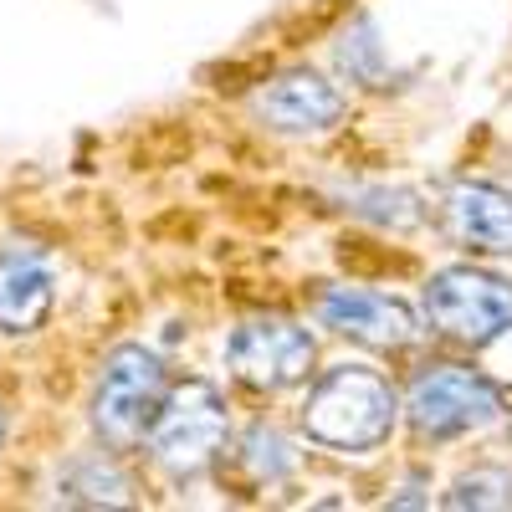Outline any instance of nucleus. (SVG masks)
<instances>
[{
	"instance_id": "nucleus-9",
	"label": "nucleus",
	"mask_w": 512,
	"mask_h": 512,
	"mask_svg": "<svg viewBox=\"0 0 512 512\" xmlns=\"http://www.w3.org/2000/svg\"><path fill=\"white\" fill-rule=\"evenodd\" d=\"M446 236L477 256H512V190L497 180H472L461 175L451 180L446 200Z\"/></svg>"
},
{
	"instance_id": "nucleus-4",
	"label": "nucleus",
	"mask_w": 512,
	"mask_h": 512,
	"mask_svg": "<svg viewBox=\"0 0 512 512\" xmlns=\"http://www.w3.org/2000/svg\"><path fill=\"white\" fill-rule=\"evenodd\" d=\"M226 431H231L226 395L210 379H185V384H169L164 390L144 441H149V456L164 466L169 477L190 482L221 456Z\"/></svg>"
},
{
	"instance_id": "nucleus-6",
	"label": "nucleus",
	"mask_w": 512,
	"mask_h": 512,
	"mask_svg": "<svg viewBox=\"0 0 512 512\" xmlns=\"http://www.w3.org/2000/svg\"><path fill=\"white\" fill-rule=\"evenodd\" d=\"M221 359H226V374L236 384H246V390L282 395V390H292V384H303L313 374L318 344H313V333L297 318L256 313V318H241L226 333Z\"/></svg>"
},
{
	"instance_id": "nucleus-1",
	"label": "nucleus",
	"mask_w": 512,
	"mask_h": 512,
	"mask_svg": "<svg viewBox=\"0 0 512 512\" xmlns=\"http://www.w3.org/2000/svg\"><path fill=\"white\" fill-rule=\"evenodd\" d=\"M303 436L338 456H369L395 436L400 395L374 364H333L303 395Z\"/></svg>"
},
{
	"instance_id": "nucleus-8",
	"label": "nucleus",
	"mask_w": 512,
	"mask_h": 512,
	"mask_svg": "<svg viewBox=\"0 0 512 512\" xmlns=\"http://www.w3.org/2000/svg\"><path fill=\"white\" fill-rule=\"evenodd\" d=\"M251 113L262 118L272 134L313 139V134H328V128L344 123L349 98L338 93L323 72H313V67H292V72H277L267 88L251 98Z\"/></svg>"
},
{
	"instance_id": "nucleus-14",
	"label": "nucleus",
	"mask_w": 512,
	"mask_h": 512,
	"mask_svg": "<svg viewBox=\"0 0 512 512\" xmlns=\"http://www.w3.org/2000/svg\"><path fill=\"white\" fill-rule=\"evenodd\" d=\"M446 507H512V472L507 466H472L441 497Z\"/></svg>"
},
{
	"instance_id": "nucleus-12",
	"label": "nucleus",
	"mask_w": 512,
	"mask_h": 512,
	"mask_svg": "<svg viewBox=\"0 0 512 512\" xmlns=\"http://www.w3.org/2000/svg\"><path fill=\"white\" fill-rule=\"evenodd\" d=\"M236 451H241V466L262 487H282L297 472V451H292V441L277 431V425H251Z\"/></svg>"
},
{
	"instance_id": "nucleus-16",
	"label": "nucleus",
	"mask_w": 512,
	"mask_h": 512,
	"mask_svg": "<svg viewBox=\"0 0 512 512\" xmlns=\"http://www.w3.org/2000/svg\"><path fill=\"white\" fill-rule=\"evenodd\" d=\"M507 436H512V425H507Z\"/></svg>"
},
{
	"instance_id": "nucleus-3",
	"label": "nucleus",
	"mask_w": 512,
	"mask_h": 512,
	"mask_svg": "<svg viewBox=\"0 0 512 512\" xmlns=\"http://www.w3.org/2000/svg\"><path fill=\"white\" fill-rule=\"evenodd\" d=\"M502 410H507L502 384L472 364H425V369H415L410 390L400 400V415L410 420V431L420 441L472 436L482 425L502 420Z\"/></svg>"
},
{
	"instance_id": "nucleus-10",
	"label": "nucleus",
	"mask_w": 512,
	"mask_h": 512,
	"mask_svg": "<svg viewBox=\"0 0 512 512\" xmlns=\"http://www.w3.org/2000/svg\"><path fill=\"white\" fill-rule=\"evenodd\" d=\"M52 303H57V277L47 267L41 251H0V333H36L41 323L52 318Z\"/></svg>"
},
{
	"instance_id": "nucleus-5",
	"label": "nucleus",
	"mask_w": 512,
	"mask_h": 512,
	"mask_svg": "<svg viewBox=\"0 0 512 512\" xmlns=\"http://www.w3.org/2000/svg\"><path fill=\"white\" fill-rule=\"evenodd\" d=\"M169 390V374H164V359L144 344H118L108 359H103V374H98V390H93V431L103 446L113 451H128L139 446L149 420L159 410Z\"/></svg>"
},
{
	"instance_id": "nucleus-7",
	"label": "nucleus",
	"mask_w": 512,
	"mask_h": 512,
	"mask_svg": "<svg viewBox=\"0 0 512 512\" xmlns=\"http://www.w3.org/2000/svg\"><path fill=\"white\" fill-rule=\"evenodd\" d=\"M313 313L328 333L354 338V344H369V349H410L425 333L410 303H400L390 292H374V287H349V282L323 287Z\"/></svg>"
},
{
	"instance_id": "nucleus-11",
	"label": "nucleus",
	"mask_w": 512,
	"mask_h": 512,
	"mask_svg": "<svg viewBox=\"0 0 512 512\" xmlns=\"http://www.w3.org/2000/svg\"><path fill=\"white\" fill-rule=\"evenodd\" d=\"M57 497L62 502H77V507H118L134 497V482L123 477V466L103 451H88V456H77L62 466V477H57Z\"/></svg>"
},
{
	"instance_id": "nucleus-15",
	"label": "nucleus",
	"mask_w": 512,
	"mask_h": 512,
	"mask_svg": "<svg viewBox=\"0 0 512 512\" xmlns=\"http://www.w3.org/2000/svg\"><path fill=\"white\" fill-rule=\"evenodd\" d=\"M0 446H6V410H0Z\"/></svg>"
},
{
	"instance_id": "nucleus-2",
	"label": "nucleus",
	"mask_w": 512,
	"mask_h": 512,
	"mask_svg": "<svg viewBox=\"0 0 512 512\" xmlns=\"http://www.w3.org/2000/svg\"><path fill=\"white\" fill-rule=\"evenodd\" d=\"M420 318L461 349H492L512 333V277L477 262L441 267L420 287Z\"/></svg>"
},
{
	"instance_id": "nucleus-13",
	"label": "nucleus",
	"mask_w": 512,
	"mask_h": 512,
	"mask_svg": "<svg viewBox=\"0 0 512 512\" xmlns=\"http://www.w3.org/2000/svg\"><path fill=\"white\" fill-rule=\"evenodd\" d=\"M344 200H349V210H359V216H369L374 226H390V231H410L420 221V195H410V190L374 185V190H349Z\"/></svg>"
}]
</instances>
